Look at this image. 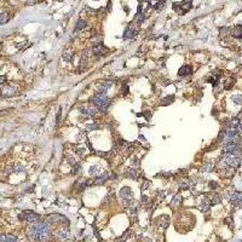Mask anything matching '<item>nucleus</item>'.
<instances>
[{
  "label": "nucleus",
  "mask_w": 242,
  "mask_h": 242,
  "mask_svg": "<svg viewBox=\"0 0 242 242\" xmlns=\"http://www.w3.org/2000/svg\"><path fill=\"white\" fill-rule=\"evenodd\" d=\"M18 218L21 220H27L28 223H32V224H37L40 222V215L32 212V211H23V212L18 215Z\"/></svg>",
  "instance_id": "7ed1b4c3"
},
{
  "label": "nucleus",
  "mask_w": 242,
  "mask_h": 242,
  "mask_svg": "<svg viewBox=\"0 0 242 242\" xmlns=\"http://www.w3.org/2000/svg\"><path fill=\"white\" fill-rule=\"evenodd\" d=\"M230 200L235 206H239L240 207V206H242V193H240V191L234 193L233 195H231Z\"/></svg>",
  "instance_id": "6e6552de"
},
{
  "label": "nucleus",
  "mask_w": 242,
  "mask_h": 242,
  "mask_svg": "<svg viewBox=\"0 0 242 242\" xmlns=\"http://www.w3.org/2000/svg\"><path fill=\"white\" fill-rule=\"evenodd\" d=\"M6 242H17V239L15 237V236L7 235V237H6Z\"/></svg>",
  "instance_id": "5701e85b"
},
{
  "label": "nucleus",
  "mask_w": 242,
  "mask_h": 242,
  "mask_svg": "<svg viewBox=\"0 0 242 242\" xmlns=\"http://www.w3.org/2000/svg\"><path fill=\"white\" fill-rule=\"evenodd\" d=\"M15 90L12 86H4L1 91H0V93H1V96H5V97H10V96H12L15 95Z\"/></svg>",
  "instance_id": "1a4fd4ad"
},
{
  "label": "nucleus",
  "mask_w": 242,
  "mask_h": 242,
  "mask_svg": "<svg viewBox=\"0 0 242 242\" xmlns=\"http://www.w3.org/2000/svg\"><path fill=\"white\" fill-rule=\"evenodd\" d=\"M233 101L239 105H242V96H235L233 97Z\"/></svg>",
  "instance_id": "aec40b11"
},
{
  "label": "nucleus",
  "mask_w": 242,
  "mask_h": 242,
  "mask_svg": "<svg viewBox=\"0 0 242 242\" xmlns=\"http://www.w3.org/2000/svg\"><path fill=\"white\" fill-rule=\"evenodd\" d=\"M92 51H93V53H95V55H97V56H103V55H105V53H107L108 49H107L103 44L97 43V44H95V45H93V47H92Z\"/></svg>",
  "instance_id": "0eeeda50"
},
{
  "label": "nucleus",
  "mask_w": 242,
  "mask_h": 242,
  "mask_svg": "<svg viewBox=\"0 0 242 242\" xmlns=\"http://www.w3.org/2000/svg\"><path fill=\"white\" fill-rule=\"evenodd\" d=\"M230 34L233 35L234 38H237V39H241L242 38V25H235V27L231 29Z\"/></svg>",
  "instance_id": "9d476101"
},
{
  "label": "nucleus",
  "mask_w": 242,
  "mask_h": 242,
  "mask_svg": "<svg viewBox=\"0 0 242 242\" xmlns=\"http://www.w3.org/2000/svg\"><path fill=\"white\" fill-rule=\"evenodd\" d=\"M163 5H165V0H159V1L156 3V5H155V9L156 10H161L163 7Z\"/></svg>",
  "instance_id": "412c9836"
},
{
  "label": "nucleus",
  "mask_w": 242,
  "mask_h": 242,
  "mask_svg": "<svg viewBox=\"0 0 242 242\" xmlns=\"http://www.w3.org/2000/svg\"><path fill=\"white\" fill-rule=\"evenodd\" d=\"M120 199H121V202L125 205V206H128L131 203L132 199H133V193L130 188H122L120 190Z\"/></svg>",
  "instance_id": "20e7f679"
},
{
  "label": "nucleus",
  "mask_w": 242,
  "mask_h": 242,
  "mask_svg": "<svg viewBox=\"0 0 242 242\" xmlns=\"http://www.w3.org/2000/svg\"><path fill=\"white\" fill-rule=\"evenodd\" d=\"M191 67L190 65H187V64H184L183 67H181L178 70V75H181V76H185V75H189V74H191Z\"/></svg>",
  "instance_id": "9b49d317"
},
{
  "label": "nucleus",
  "mask_w": 242,
  "mask_h": 242,
  "mask_svg": "<svg viewBox=\"0 0 242 242\" xmlns=\"http://www.w3.org/2000/svg\"><path fill=\"white\" fill-rule=\"evenodd\" d=\"M92 102H93V104H95V107L97 108V109L103 111V113H105L108 110V108H109V105H110V99L108 98L105 95H101V93H97L93 97Z\"/></svg>",
  "instance_id": "f03ea898"
},
{
  "label": "nucleus",
  "mask_w": 242,
  "mask_h": 242,
  "mask_svg": "<svg viewBox=\"0 0 242 242\" xmlns=\"http://www.w3.org/2000/svg\"><path fill=\"white\" fill-rule=\"evenodd\" d=\"M35 1H37V0H27V5H33V4H35Z\"/></svg>",
  "instance_id": "a878e982"
},
{
  "label": "nucleus",
  "mask_w": 242,
  "mask_h": 242,
  "mask_svg": "<svg viewBox=\"0 0 242 242\" xmlns=\"http://www.w3.org/2000/svg\"><path fill=\"white\" fill-rule=\"evenodd\" d=\"M107 178H108V173H104L103 176H101V177L97 178V181H96L95 183H96V184H103V183L107 181Z\"/></svg>",
  "instance_id": "dca6fc26"
},
{
  "label": "nucleus",
  "mask_w": 242,
  "mask_h": 242,
  "mask_svg": "<svg viewBox=\"0 0 242 242\" xmlns=\"http://www.w3.org/2000/svg\"><path fill=\"white\" fill-rule=\"evenodd\" d=\"M58 236H59V239L62 237V239H67L69 236V234H68V230L67 229H62L61 231H59V234H58Z\"/></svg>",
  "instance_id": "a211bd4d"
},
{
  "label": "nucleus",
  "mask_w": 242,
  "mask_h": 242,
  "mask_svg": "<svg viewBox=\"0 0 242 242\" xmlns=\"http://www.w3.org/2000/svg\"><path fill=\"white\" fill-rule=\"evenodd\" d=\"M144 19H145V15H144V13H138V22L142 23Z\"/></svg>",
  "instance_id": "b1692460"
},
{
  "label": "nucleus",
  "mask_w": 242,
  "mask_h": 242,
  "mask_svg": "<svg viewBox=\"0 0 242 242\" xmlns=\"http://www.w3.org/2000/svg\"><path fill=\"white\" fill-rule=\"evenodd\" d=\"M89 173H90V176H97V174L101 173V169L98 166H91L89 168Z\"/></svg>",
  "instance_id": "f8f14e48"
},
{
  "label": "nucleus",
  "mask_w": 242,
  "mask_h": 242,
  "mask_svg": "<svg viewBox=\"0 0 242 242\" xmlns=\"http://www.w3.org/2000/svg\"><path fill=\"white\" fill-rule=\"evenodd\" d=\"M125 38H133L135 35L137 34V30L136 29H132V28H130V29H127L126 32H125Z\"/></svg>",
  "instance_id": "ddd939ff"
},
{
  "label": "nucleus",
  "mask_w": 242,
  "mask_h": 242,
  "mask_svg": "<svg viewBox=\"0 0 242 242\" xmlns=\"http://www.w3.org/2000/svg\"><path fill=\"white\" fill-rule=\"evenodd\" d=\"M209 185H211L212 188H217V185H218V184L215 183V182H211V183H209Z\"/></svg>",
  "instance_id": "bb28decb"
},
{
  "label": "nucleus",
  "mask_w": 242,
  "mask_h": 242,
  "mask_svg": "<svg viewBox=\"0 0 242 242\" xmlns=\"http://www.w3.org/2000/svg\"><path fill=\"white\" fill-rule=\"evenodd\" d=\"M80 110H81L82 114H85L87 116H91V117H93L98 114V109H97L96 107H92V105H82V107H80Z\"/></svg>",
  "instance_id": "423d86ee"
},
{
  "label": "nucleus",
  "mask_w": 242,
  "mask_h": 242,
  "mask_svg": "<svg viewBox=\"0 0 242 242\" xmlns=\"http://www.w3.org/2000/svg\"><path fill=\"white\" fill-rule=\"evenodd\" d=\"M6 237H7V235L0 234V242H6Z\"/></svg>",
  "instance_id": "393cba45"
},
{
  "label": "nucleus",
  "mask_w": 242,
  "mask_h": 242,
  "mask_svg": "<svg viewBox=\"0 0 242 242\" xmlns=\"http://www.w3.org/2000/svg\"><path fill=\"white\" fill-rule=\"evenodd\" d=\"M86 27V22L84 19H79L78 21V23H76V28H75V30H81V29H84Z\"/></svg>",
  "instance_id": "4468645a"
},
{
  "label": "nucleus",
  "mask_w": 242,
  "mask_h": 242,
  "mask_svg": "<svg viewBox=\"0 0 242 242\" xmlns=\"http://www.w3.org/2000/svg\"><path fill=\"white\" fill-rule=\"evenodd\" d=\"M208 200H209L211 205H217V203H219V202H220V197L218 196V195H213L212 199H208Z\"/></svg>",
  "instance_id": "f3484780"
},
{
  "label": "nucleus",
  "mask_w": 242,
  "mask_h": 242,
  "mask_svg": "<svg viewBox=\"0 0 242 242\" xmlns=\"http://www.w3.org/2000/svg\"><path fill=\"white\" fill-rule=\"evenodd\" d=\"M223 161L230 167H239L240 163H241L240 156H235V155H233V154H228V153H225V155L223 157Z\"/></svg>",
  "instance_id": "39448f33"
},
{
  "label": "nucleus",
  "mask_w": 242,
  "mask_h": 242,
  "mask_svg": "<svg viewBox=\"0 0 242 242\" xmlns=\"http://www.w3.org/2000/svg\"><path fill=\"white\" fill-rule=\"evenodd\" d=\"M230 32H231V30L229 28H226V27L220 28V35H222V37H226V35H229Z\"/></svg>",
  "instance_id": "6ab92c4d"
},
{
  "label": "nucleus",
  "mask_w": 242,
  "mask_h": 242,
  "mask_svg": "<svg viewBox=\"0 0 242 242\" xmlns=\"http://www.w3.org/2000/svg\"><path fill=\"white\" fill-rule=\"evenodd\" d=\"M233 85H234V79H230V80L226 81L225 89H226V90H229V89H231V86H233Z\"/></svg>",
  "instance_id": "4be33fe9"
},
{
  "label": "nucleus",
  "mask_w": 242,
  "mask_h": 242,
  "mask_svg": "<svg viewBox=\"0 0 242 242\" xmlns=\"http://www.w3.org/2000/svg\"><path fill=\"white\" fill-rule=\"evenodd\" d=\"M9 19H10V16L7 13H0V24L6 23Z\"/></svg>",
  "instance_id": "2eb2a0df"
},
{
  "label": "nucleus",
  "mask_w": 242,
  "mask_h": 242,
  "mask_svg": "<svg viewBox=\"0 0 242 242\" xmlns=\"http://www.w3.org/2000/svg\"><path fill=\"white\" fill-rule=\"evenodd\" d=\"M29 237L34 241H46L51 237V229L50 225L45 222H40L37 224H33L32 228H29L28 231Z\"/></svg>",
  "instance_id": "f257e3e1"
}]
</instances>
